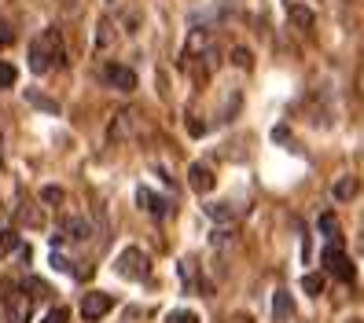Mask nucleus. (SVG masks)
<instances>
[{"label":"nucleus","mask_w":364,"mask_h":323,"mask_svg":"<svg viewBox=\"0 0 364 323\" xmlns=\"http://www.w3.org/2000/svg\"><path fill=\"white\" fill-rule=\"evenodd\" d=\"M353 195H357V177H342V180L335 184V199L346 202V199H353Z\"/></svg>","instance_id":"17"},{"label":"nucleus","mask_w":364,"mask_h":323,"mask_svg":"<svg viewBox=\"0 0 364 323\" xmlns=\"http://www.w3.org/2000/svg\"><path fill=\"white\" fill-rule=\"evenodd\" d=\"M11 40H15V30H11V26L4 23V18H0V48H8Z\"/></svg>","instance_id":"27"},{"label":"nucleus","mask_w":364,"mask_h":323,"mask_svg":"<svg viewBox=\"0 0 364 323\" xmlns=\"http://www.w3.org/2000/svg\"><path fill=\"white\" fill-rule=\"evenodd\" d=\"M133 121H136L133 111H118L114 121H111V133H107V136H111V140H125V136L133 133Z\"/></svg>","instance_id":"10"},{"label":"nucleus","mask_w":364,"mask_h":323,"mask_svg":"<svg viewBox=\"0 0 364 323\" xmlns=\"http://www.w3.org/2000/svg\"><path fill=\"white\" fill-rule=\"evenodd\" d=\"M188 184H191V191H199V195H210V191H213V184H218V180H213L210 165L196 162V165L188 169Z\"/></svg>","instance_id":"9"},{"label":"nucleus","mask_w":364,"mask_h":323,"mask_svg":"<svg viewBox=\"0 0 364 323\" xmlns=\"http://www.w3.org/2000/svg\"><path fill=\"white\" fill-rule=\"evenodd\" d=\"M136 202H140L144 213H151V217H159V221L173 213V202H169L166 195H155L151 187H140V191H136Z\"/></svg>","instance_id":"7"},{"label":"nucleus","mask_w":364,"mask_h":323,"mask_svg":"<svg viewBox=\"0 0 364 323\" xmlns=\"http://www.w3.org/2000/svg\"><path fill=\"white\" fill-rule=\"evenodd\" d=\"M302 290L316 297L320 290H324V275H320V272H306V275H302Z\"/></svg>","instance_id":"18"},{"label":"nucleus","mask_w":364,"mask_h":323,"mask_svg":"<svg viewBox=\"0 0 364 323\" xmlns=\"http://www.w3.org/2000/svg\"><path fill=\"white\" fill-rule=\"evenodd\" d=\"M26 99H30L33 106H45V111H52V114L59 111V103H55V99H45V96H37V92H26Z\"/></svg>","instance_id":"23"},{"label":"nucleus","mask_w":364,"mask_h":323,"mask_svg":"<svg viewBox=\"0 0 364 323\" xmlns=\"http://www.w3.org/2000/svg\"><path fill=\"white\" fill-rule=\"evenodd\" d=\"M232 62H235L240 70H250V67H254V55H250L247 48H235V52H232Z\"/></svg>","instance_id":"22"},{"label":"nucleus","mask_w":364,"mask_h":323,"mask_svg":"<svg viewBox=\"0 0 364 323\" xmlns=\"http://www.w3.org/2000/svg\"><path fill=\"white\" fill-rule=\"evenodd\" d=\"M18 287H23V290H30V297H48V294H52V287L45 283V279H37V275H26Z\"/></svg>","instance_id":"13"},{"label":"nucleus","mask_w":364,"mask_h":323,"mask_svg":"<svg viewBox=\"0 0 364 323\" xmlns=\"http://www.w3.org/2000/svg\"><path fill=\"white\" fill-rule=\"evenodd\" d=\"M67 62V52H63V37L55 26L41 30L33 40H30V70L33 74H48L52 67H63Z\"/></svg>","instance_id":"1"},{"label":"nucleus","mask_w":364,"mask_h":323,"mask_svg":"<svg viewBox=\"0 0 364 323\" xmlns=\"http://www.w3.org/2000/svg\"><path fill=\"white\" fill-rule=\"evenodd\" d=\"M114 309V294H107V290H92V294H85L81 297V316L85 319H103L107 312Z\"/></svg>","instance_id":"6"},{"label":"nucleus","mask_w":364,"mask_h":323,"mask_svg":"<svg viewBox=\"0 0 364 323\" xmlns=\"http://www.w3.org/2000/svg\"><path fill=\"white\" fill-rule=\"evenodd\" d=\"M320 265H324V272H328V275L342 279V283H353V275H357L353 261H350L346 253H342V246H338V243H331L324 253H320Z\"/></svg>","instance_id":"4"},{"label":"nucleus","mask_w":364,"mask_h":323,"mask_svg":"<svg viewBox=\"0 0 364 323\" xmlns=\"http://www.w3.org/2000/svg\"><path fill=\"white\" fill-rule=\"evenodd\" d=\"M18 246H23V239H18V231H15V228H0V257L15 253Z\"/></svg>","instance_id":"12"},{"label":"nucleus","mask_w":364,"mask_h":323,"mask_svg":"<svg viewBox=\"0 0 364 323\" xmlns=\"http://www.w3.org/2000/svg\"><path fill=\"white\" fill-rule=\"evenodd\" d=\"M67 319H70V312L63 309V305H55V309H52V312H48L45 319H41V323H67Z\"/></svg>","instance_id":"26"},{"label":"nucleus","mask_w":364,"mask_h":323,"mask_svg":"<svg viewBox=\"0 0 364 323\" xmlns=\"http://www.w3.org/2000/svg\"><path fill=\"white\" fill-rule=\"evenodd\" d=\"M235 239V228H218L213 231V246H228Z\"/></svg>","instance_id":"25"},{"label":"nucleus","mask_w":364,"mask_h":323,"mask_svg":"<svg viewBox=\"0 0 364 323\" xmlns=\"http://www.w3.org/2000/svg\"><path fill=\"white\" fill-rule=\"evenodd\" d=\"M291 23L302 26V30H309V26L316 23V15H313L309 8H302V4H291Z\"/></svg>","instance_id":"15"},{"label":"nucleus","mask_w":364,"mask_h":323,"mask_svg":"<svg viewBox=\"0 0 364 323\" xmlns=\"http://www.w3.org/2000/svg\"><path fill=\"white\" fill-rule=\"evenodd\" d=\"M206 213H210L213 221H232V213H235V209H232L228 202H213V206H206Z\"/></svg>","instance_id":"20"},{"label":"nucleus","mask_w":364,"mask_h":323,"mask_svg":"<svg viewBox=\"0 0 364 323\" xmlns=\"http://www.w3.org/2000/svg\"><path fill=\"white\" fill-rule=\"evenodd\" d=\"M114 272L122 279H133V283H144L147 275H151V257H147L140 246H125L114 261Z\"/></svg>","instance_id":"3"},{"label":"nucleus","mask_w":364,"mask_h":323,"mask_svg":"<svg viewBox=\"0 0 364 323\" xmlns=\"http://www.w3.org/2000/svg\"><path fill=\"white\" fill-rule=\"evenodd\" d=\"M0 309H4V319H8V323H30V316H33V297H26L23 287L0 283Z\"/></svg>","instance_id":"2"},{"label":"nucleus","mask_w":364,"mask_h":323,"mask_svg":"<svg viewBox=\"0 0 364 323\" xmlns=\"http://www.w3.org/2000/svg\"><path fill=\"white\" fill-rule=\"evenodd\" d=\"M0 143H4V140H0Z\"/></svg>","instance_id":"28"},{"label":"nucleus","mask_w":364,"mask_h":323,"mask_svg":"<svg viewBox=\"0 0 364 323\" xmlns=\"http://www.w3.org/2000/svg\"><path fill=\"white\" fill-rule=\"evenodd\" d=\"M103 81L111 84V89H118V92H133L136 89V74L129 67H122V62H107V67H103Z\"/></svg>","instance_id":"8"},{"label":"nucleus","mask_w":364,"mask_h":323,"mask_svg":"<svg viewBox=\"0 0 364 323\" xmlns=\"http://www.w3.org/2000/svg\"><path fill=\"white\" fill-rule=\"evenodd\" d=\"M272 316H276V323H284V319L294 316V301H291L287 290H276V297H272Z\"/></svg>","instance_id":"11"},{"label":"nucleus","mask_w":364,"mask_h":323,"mask_svg":"<svg viewBox=\"0 0 364 323\" xmlns=\"http://www.w3.org/2000/svg\"><path fill=\"white\" fill-rule=\"evenodd\" d=\"M89 235H92V224L85 221V217H63V224H59V235H52V246H59V243H89Z\"/></svg>","instance_id":"5"},{"label":"nucleus","mask_w":364,"mask_h":323,"mask_svg":"<svg viewBox=\"0 0 364 323\" xmlns=\"http://www.w3.org/2000/svg\"><path fill=\"white\" fill-rule=\"evenodd\" d=\"M15 81H18V70L11 67V62H0V92H4V89H11Z\"/></svg>","instance_id":"19"},{"label":"nucleus","mask_w":364,"mask_h":323,"mask_svg":"<svg viewBox=\"0 0 364 323\" xmlns=\"http://www.w3.org/2000/svg\"><path fill=\"white\" fill-rule=\"evenodd\" d=\"M316 228L328 235L331 243H338V221H335V213H320V221H316Z\"/></svg>","instance_id":"16"},{"label":"nucleus","mask_w":364,"mask_h":323,"mask_svg":"<svg viewBox=\"0 0 364 323\" xmlns=\"http://www.w3.org/2000/svg\"><path fill=\"white\" fill-rule=\"evenodd\" d=\"M15 221H18V224H30V228H41V224H45V213H37V209H30V206H18V209H15Z\"/></svg>","instance_id":"14"},{"label":"nucleus","mask_w":364,"mask_h":323,"mask_svg":"<svg viewBox=\"0 0 364 323\" xmlns=\"http://www.w3.org/2000/svg\"><path fill=\"white\" fill-rule=\"evenodd\" d=\"M166 323H199V316L188 312V309H173V312L166 316Z\"/></svg>","instance_id":"21"},{"label":"nucleus","mask_w":364,"mask_h":323,"mask_svg":"<svg viewBox=\"0 0 364 323\" xmlns=\"http://www.w3.org/2000/svg\"><path fill=\"white\" fill-rule=\"evenodd\" d=\"M41 202H48V206L63 202V187H41Z\"/></svg>","instance_id":"24"}]
</instances>
